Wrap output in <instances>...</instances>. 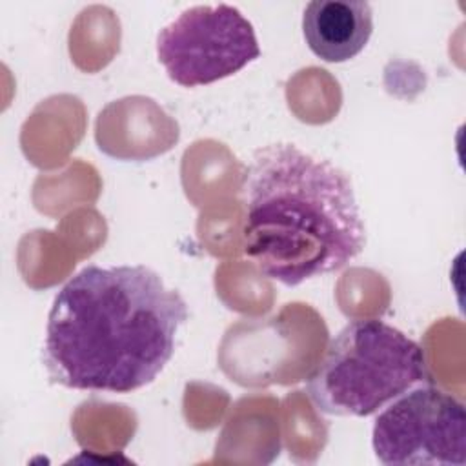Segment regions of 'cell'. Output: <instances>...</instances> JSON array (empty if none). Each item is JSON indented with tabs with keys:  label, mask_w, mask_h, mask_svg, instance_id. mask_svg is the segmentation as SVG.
<instances>
[{
	"label": "cell",
	"mask_w": 466,
	"mask_h": 466,
	"mask_svg": "<svg viewBox=\"0 0 466 466\" xmlns=\"http://www.w3.org/2000/svg\"><path fill=\"white\" fill-rule=\"evenodd\" d=\"M426 379L419 342L380 319H357L331 339L306 390L326 415L368 417Z\"/></svg>",
	"instance_id": "cell-3"
},
{
	"label": "cell",
	"mask_w": 466,
	"mask_h": 466,
	"mask_svg": "<svg viewBox=\"0 0 466 466\" xmlns=\"http://www.w3.org/2000/svg\"><path fill=\"white\" fill-rule=\"evenodd\" d=\"M242 200L244 253L288 288L342 269L366 246L351 177L291 142L253 151Z\"/></svg>",
	"instance_id": "cell-2"
},
{
	"label": "cell",
	"mask_w": 466,
	"mask_h": 466,
	"mask_svg": "<svg viewBox=\"0 0 466 466\" xmlns=\"http://www.w3.org/2000/svg\"><path fill=\"white\" fill-rule=\"evenodd\" d=\"M373 33V11L364 0H313L302 15L309 51L331 64L355 58Z\"/></svg>",
	"instance_id": "cell-6"
},
{
	"label": "cell",
	"mask_w": 466,
	"mask_h": 466,
	"mask_svg": "<svg viewBox=\"0 0 466 466\" xmlns=\"http://www.w3.org/2000/svg\"><path fill=\"white\" fill-rule=\"evenodd\" d=\"M258 56L251 22L229 4L187 7L157 35V58L182 87L228 78Z\"/></svg>",
	"instance_id": "cell-4"
},
{
	"label": "cell",
	"mask_w": 466,
	"mask_h": 466,
	"mask_svg": "<svg viewBox=\"0 0 466 466\" xmlns=\"http://www.w3.org/2000/svg\"><path fill=\"white\" fill-rule=\"evenodd\" d=\"M186 300L144 264L86 266L55 295L44 362L69 390L131 393L171 360Z\"/></svg>",
	"instance_id": "cell-1"
},
{
	"label": "cell",
	"mask_w": 466,
	"mask_h": 466,
	"mask_svg": "<svg viewBox=\"0 0 466 466\" xmlns=\"http://www.w3.org/2000/svg\"><path fill=\"white\" fill-rule=\"evenodd\" d=\"M371 446L386 466H464V404L439 388L413 386L377 415Z\"/></svg>",
	"instance_id": "cell-5"
}]
</instances>
